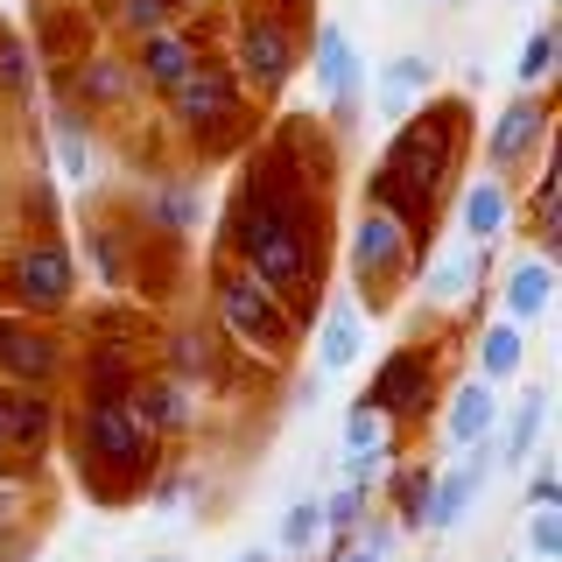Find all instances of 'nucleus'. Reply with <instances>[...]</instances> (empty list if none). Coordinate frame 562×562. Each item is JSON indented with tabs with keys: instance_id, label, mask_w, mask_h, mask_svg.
I'll return each instance as SVG.
<instances>
[{
	"instance_id": "1",
	"label": "nucleus",
	"mask_w": 562,
	"mask_h": 562,
	"mask_svg": "<svg viewBox=\"0 0 562 562\" xmlns=\"http://www.w3.org/2000/svg\"><path fill=\"white\" fill-rule=\"evenodd\" d=\"M246 260H254V274L260 281H295L303 274V239L289 233L281 218H268V211H254V225H246Z\"/></svg>"
},
{
	"instance_id": "2",
	"label": "nucleus",
	"mask_w": 562,
	"mask_h": 562,
	"mask_svg": "<svg viewBox=\"0 0 562 562\" xmlns=\"http://www.w3.org/2000/svg\"><path fill=\"white\" fill-rule=\"evenodd\" d=\"M485 471H492V457H485V450H471V464H464V471H450V479L436 485L429 499H422V527L450 535V527L471 514V492H479V479H485Z\"/></svg>"
},
{
	"instance_id": "3",
	"label": "nucleus",
	"mask_w": 562,
	"mask_h": 562,
	"mask_svg": "<svg viewBox=\"0 0 562 562\" xmlns=\"http://www.w3.org/2000/svg\"><path fill=\"white\" fill-rule=\"evenodd\" d=\"M316 85L330 92V105H351L359 99V49H351V35L345 29H324L316 35Z\"/></svg>"
},
{
	"instance_id": "4",
	"label": "nucleus",
	"mask_w": 562,
	"mask_h": 562,
	"mask_svg": "<svg viewBox=\"0 0 562 562\" xmlns=\"http://www.w3.org/2000/svg\"><path fill=\"white\" fill-rule=\"evenodd\" d=\"M401 254H408V233H401V218H386V211H373V218L351 233V268H359V274L401 268Z\"/></svg>"
},
{
	"instance_id": "5",
	"label": "nucleus",
	"mask_w": 562,
	"mask_h": 562,
	"mask_svg": "<svg viewBox=\"0 0 562 562\" xmlns=\"http://www.w3.org/2000/svg\"><path fill=\"white\" fill-rule=\"evenodd\" d=\"M190 70H198V49H190V35L155 29V35H148V49H140V78H148L155 92H176Z\"/></svg>"
},
{
	"instance_id": "6",
	"label": "nucleus",
	"mask_w": 562,
	"mask_h": 562,
	"mask_svg": "<svg viewBox=\"0 0 562 562\" xmlns=\"http://www.w3.org/2000/svg\"><path fill=\"white\" fill-rule=\"evenodd\" d=\"M239 57H246V78L274 92V85L289 78V35H281L274 22H246V35H239Z\"/></svg>"
},
{
	"instance_id": "7",
	"label": "nucleus",
	"mask_w": 562,
	"mask_h": 562,
	"mask_svg": "<svg viewBox=\"0 0 562 562\" xmlns=\"http://www.w3.org/2000/svg\"><path fill=\"white\" fill-rule=\"evenodd\" d=\"M225 105H233V78H225V70H190V78L176 85V113H183L190 127H211Z\"/></svg>"
},
{
	"instance_id": "8",
	"label": "nucleus",
	"mask_w": 562,
	"mask_h": 562,
	"mask_svg": "<svg viewBox=\"0 0 562 562\" xmlns=\"http://www.w3.org/2000/svg\"><path fill=\"white\" fill-rule=\"evenodd\" d=\"M485 429H492V394H485V386H457V401H450V443L457 450H479Z\"/></svg>"
},
{
	"instance_id": "9",
	"label": "nucleus",
	"mask_w": 562,
	"mask_h": 562,
	"mask_svg": "<svg viewBox=\"0 0 562 562\" xmlns=\"http://www.w3.org/2000/svg\"><path fill=\"white\" fill-rule=\"evenodd\" d=\"M549 295H555L549 260H520L514 281H506V316H541V310H549Z\"/></svg>"
},
{
	"instance_id": "10",
	"label": "nucleus",
	"mask_w": 562,
	"mask_h": 562,
	"mask_svg": "<svg viewBox=\"0 0 562 562\" xmlns=\"http://www.w3.org/2000/svg\"><path fill=\"white\" fill-rule=\"evenodd\" d=\"M535 134H541V105H535V99H514V105L499 113V127H492V155H499V162H514V155H520Z\"/></svg>"
},
{
	"instance_id": "11",
	"label": "nucleus",
	"mask_w": 562,
	"mask_h": 562,
	"mask_svg": "<svg viewBox=\"0 0 562 562\" xmlns=\"http://www.w3.org/2000/svg\"><path fill=\"white\" fill-rule=\"evenodd\" d=\"M225 316H233V330H246V338H274V310L260 303L254 281H225Z\"/></svg>"
},
{
	"instance_id": "12",
	"label": "nucleus",
	"mask_w": 562,
	"mask_h": 562,
	"mask_svg": "<svg viewBox=\"0 0 562 562\" xmlns=\"http://www.w3.org/2000/svg\"><path fill=\"white\" fill-rule=\"evenodd\" d=\"M316 359H324L330 373L359 359V310H351V303H338V316L324 324V338H316Z\"/></svg>"
},
{
	"instance_id": "13",
	"label": "nucleus",
	"mask_w": 562,
	"mask_h": 562,
	"mask_svg": "<svg viewBox=\"0 0 562 562\" xmlns=\"http://www.w3.org/2000/svg\"><path fill=\"white\" fill-rule=\"evenodd\" d=\"M415 85H429V64H422V57L386 64V78H380V113H386V120L408 113V92H415Z\"/></svg>"
},
{
	"instance_id": "14",
	"label": "nucleus",
	"mask_w": 562,
	"mask_h": 562,
	"mask_svg": "<svg viewBox=\"0 0 562 562\" xmlns=\"http://www.w3.org/2000/svg\"><path fill=\"white\" fill-rule=\"evenodd\" d=\"M499 218H506V190H499V183H471V198H464V233H471V239H492V233H499Z\"/></svg>"
},
{
	"instance_id": "15",
	"label": "nucleus",
	"mask_w": 562,
	"mask_h": 562,
	"mask_svg": "<svg viewBox=\"0 0 562 562\" xmlns=\"http://www.w3.org/2000/svg\"><path fill=\"white\" fill-rule=\"evenodd\" d=\"M541 415H549V401L527 394V401H520V415H514V436L499 443L506 464H527V457H535V443H541Z\"/></svg>"
},
{
	"instance_id": "16",
	"label": "nucleus",
	"mask_w": 562,
	"mask_h": 562,
	"mask_svg": "<svg viewBox=\"0 0 562 562\" xmlns=\"http://www.w3.org/2000/svg\"><path fill=\"white\" fill-rule=\"evenodd\" d=\"M514 366H520V330H514V324H492L485 345H479V373H485V380H506Z\"/></svg>"
},
{
	"instance_id": "17",
	"label": "nucleus",
	"mask_w": 562,
	"mask_h": 562,
	"mask_svg": "<svg viewBox=\"0 0 562 562\" xmlns=\"http://www.w3.org/2000/svg\"><path fill=\"white\" fill-rule=\"evenodd\" d=\"M99 450H113L120 464H134V457H140V422L120 415V408H105L99 415Z\"/></svg>"
},
{
	"instance_id": "18",
	"label": "nucleus",
	"mask_w": 562,
	"mask_h": 562,
	"mask_svg": "<svg viewBox=\"0 0 562 562\" xmlns=\"http://www.w3.org/2000/svg\"><path fill=\"white\" fill-rule=\"evenodd\" d=\"M64 254H29V268H22V289L35 295V303H49V295H64Z\"/></svg>"
},
{
	"instance_id": "19",
	"label": "nucleus",
	"mask_w": 562,
	"mask_h": 562,
	"mask_svg": "<svg viewBox=\"0 0 562 562\" xmlns=\"http://www.w3.org/2000/svg\"><path fill=\"white\" fill-rule=\"evenodd\" d=\"M471 274H479V260H471V254H450L443 268L429 274V295H436V303H457V295L471 289Z\"/></svg>"
},
{
	"instance_id": "20",
	"label": "nucleus",
	"mask_w": 562,
	"mask_h": 562,
	"mask_svg": "<svg viewBox=\"0 0 562 562\" xmlns=\"http://www.w3.org/2000/svg\"><path fill=\"white\" fill-rule=\"evenodd\" d=\"M380 429H386L380 408H366V401H359V408H351V422H345V450H351V457H373V450H380Z\"/></svg>"
},
{
	"instance_id": "21",
	"label": "nucleus",
	"mask_w": 562,
	"mask_h": 562,
	"mask_svg": "<svg viewBox=\"0 0 562 562\" xmlns=\"http://www.w3.org/2000/svg\"><path fill=\"white\" fill-rule=\"evenodd\" d=\"M549 64H555V35L535 29V35H527V49H520V85H541V78H549Z\"/></svg>"
},
{
	"instance_id": "22",
	"label": "nucleus",
	"mask_w": 562,
	"mask_h": 562,
	"mask_svg": "<svg viewBox=\"0 0 562 562\" xmlns=\"http://www.w3.org/2000/svg\"><path fill=\"white\" fill-rule=\"evenodd\" d=\"M527 541H535V555H562V506H535Z\"/></svg>"
},
{
	"instance_id": "23",
	"label": "nucleus",
	"mask_w": 562,
	"mask_h": 562,
	"mask_svg": "<svg viewBox=\"0 0 562 562\" xmlns=\"http://www.w3.org/2000/svg\"><path fill=\"white\" fill-rule=\"evenodd\" d=\"M316 535H324V506H295V514H289V527H281V549H310V541Z\"/></svg>"
},
{
	"instance_id": "24",
	"label": "nucleus",
	"mask_w": 562,
	"mask_h": 562,
	"mask_svg": "<svg viewBox=\"0 0 562 562\" xmlns=\"http://www.w3.org/2000/svg\"><path fill=\"white\" fill-rule=\"evenodd\" d=\"M0 359H14L22 373H43V366H49V345H29V338H14V330H0Z\"/></svg>"
},
{
	"instance_id": "25",
	"label": "nucleus",
	"mask_w": 562,
	"mask_h": 562,
	"mask_svg": "<svg viewBox=\"0 0 562 562\" xmlns=\"http://www.w3.org/2000/svg\"><path fill=\"white\" fill-rule=\"evenodd\" d=\"M359 514H366V499H359V492H338V499H324V527H330V535L359 527Z\"/></svg>"
},
{
	"instance_id": "26",
	"label": "nucleus",
	"mask_w": 562,
	"mask_h": 562,
	"mask_svg": "<svg viewBox=\"0 0 562 562\" xmlns=\"http://www.w3.org/2000/svg\"><path fill=\"white\" fill-rule=\"evenodd\" d=\"M140 415H148V422H183V394H176V386H148Z\"/></svg>"
},
{
	"instance_id": "27",
	"label": "nucleus",
	"mask_w": 562,
	"mask_h": 562,
	"mask_svg": "<svg viewBox=\"0 0 562 562\" xmlns=\"http://www.w3.org/2000/svg\"><path fill=\"white\" fill-rule=\"evenodd\" d=\"M120 85H127V78H120V64H92V78H85V99H120Z\"/></svg>"
},
{
	"instance_id": "28",
	"label": "nucleus",
	"mask_w": 562,
	"mask_h": 562,
	"mask_svg": "<svg viewBox=\"0 0 562 562\" xmlns=\"http://www.w3.org/2000/svg\"><path fill=\"white\" fill-rule=\"evenodd\" d=\"M162 14H169V0H127V22H134V29H148V35L162 29Z\"/></svg>"
},
{
	"instance_id": "29",
	"label": "nucleus",
	"mask_w": 562,
	"mask_h": 562,
	"mask_svg": "<svg viewBox=\"0 0 562 562\" xmlns=\"http://www.w3.org/2000/svg\"><path fill=\"white\" fill-rule=\"evenodd\" d=\"M401 499H408V520H422V499H429V479H422V471H401Z\"/></svg>"
},
{
	"instance_id": "30",
	"label": "nucleus",
	"mask_w": 562,
	"mask_h": 562,
	"mask_svg": "<svg viewBox=\"0 0 562 562\" xmlns=\"http://www.w3.org/2000/svg\"><path fill=\"white\" fill-rule=\"evenodd\" d=\"M162 218H176V225H198V198H190V190H176V198H162Z\"/></svg>"
},
{
	"instance_id": "31",
	"label": "nucleus",
	"mask_w": 562,
	"mask_h": 562,
	"mask_svg": "<svg viewBox=\"0 0 562 562\" xmlns=\"http://www.w3.org/2000/svg\"><path fill=\"white\" fill-rule=\"evenodd\" d=\"M527 499H535V506H562V485L549 479V471H541V479H535V485H527Z\"/></svg>"
},
{
	"instance_id": "32",
	"label": "nucleus",
	"mask_w": 562,
	"mask_h": 562,
	"mask_svg": "<svg viewBox=\"0 0 562 562\" xmlns=\"http://www.w3.org/2000/svg\"><path fill=\"white\" fill-rule=\"evenodd\" d=\"M148 562H183V555H148Z\"/></svg>"
},
{
	"instance_id": "33",
	"label": "nucleus",
	"mask_w": 562,
	"mask_h": 562,
	"mask_svg": "<svg viewBox=\"0 0 562 562\" xmlns=\"http://www.w3.org/2000/svg\"><path fill=\"white\" fill-rule=\"evenodd\" d=\"M351 562H380V555H351Z\"/></svg>"
}]
</instances>
